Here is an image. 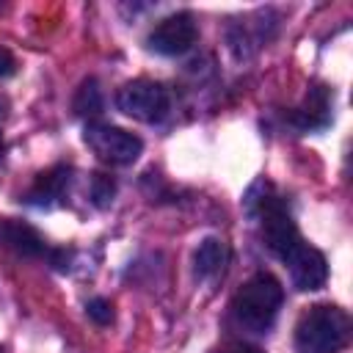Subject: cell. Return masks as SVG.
Wrapping results in <instances>:
<instances>
[{
	"label": "cell",
	"mask_w": 353,
	"mask_h": 353,
	"mask_svg": "<svg viewBox=\"0 0 353 353\" xmlns=\"http://www.w3.org/2000/svg\"><path fill=\"white\" fill-rule=\"evenodd\" d=\"M245 210H248V215H254L259 221L268 248L281 262H287V256L303 243V237H301L290 210L284 207V201L273 193V188L268 182H256L245 193Z\"/></svg>",
	"instance_id": "6da1fadb"
},
{
	"label": "cell",
	"mask_w": 353,
	"mask_h": 353,
	"mask_svg": "<svg viewBox=\"0 0 353 353\" xmlns=\"http://www.w3.org/2000/svg\"><path fill=\"white\" fill-rule=\"evenodd\" d=\"M83 141L108 165H130L143 152V141L138 135H132L116 124H102V121H88Z\"/></svg>",
	"instance_id": "277c9868"
},
{
	"label": "cell",
	"mask_w": 353,
	"mask_h": 353,
	"mask_svg": "<svg viewBox=\"0 0 353 353\" xmlns=\"http://www.w3.org/2000/svg\"><path fill=\"white\" fill-rule=\"evenodd\" d=\"M69 182H72V171L66 165H55V168L39 174V179L28 190V201L36 207H52V204L63 201Z\"/></svg>",
	"instance_id": "30bf717a"
},
{
	"label": "cell",
	"mask_w": 353,
	"mask_h": 353,
	"mask_svg": "<svg viewBox=\"0 0 353 353\" xmlns=\"http://www.w3.org/2000/svg\"><path fill=\"white\" fill-rule=\"evenodd\" d=\"M3 152H6V141H3V135H0V160H3Z\"/></svg>",
	"instance_id": "ac0fdd59"
},
{
	"label": "cell",
	"mask_w": 353,
	"mask_h": 353,
	"mask_svg": "<svg viewBox=\"0 0 353 353\" xmlns=\"http://www.w3.org/2000/svg\"><path fill=\"white\" fill-rule=\"evenodd\" d=\"M85 314L97 323V325H110L113 323V303L108 298H91L85 303Z\"/></svg>",
	"instance_id": "5bb4252c"
},
{
	"label": "cell",
	"mask_w": 353,
	"mask_h": 353,
	"mask_svg": "<svg viewBox=\"0 0 353 353\" xmlns=\"http://www.w3.org/2000/svg\"><path fill=\"white\" fill-rule=\"evenodd\" d=\"M17 72V61H14V55L6 50V47H0V77H11Z\"/></svg>",
	"instance_id": "9a60e30c"
},
{
	"label": "cell",
	"mask_w": 353,
	"mask_h": 353,
	"mask_svg": "<svg viewBox=\"0 0 353 353\" xmlns=\"http://www.w3.org/2000/svg\"><path fill=\"white\" fill-rule=\"evenodd\" d=\"M47 254H50V259H52V265H55L58 270H66V268H69V259H72V254H69V251L58 248V251H47Z\"/></svg>",
	"instance_id": "2e32d148"
},
{
	"label": "cell",
	"mask_w": 353,
	"mask_h": 353,
	"mask_svg": "<svg viewBox=\"0 0 353 353\" xmlns=\"http://www.w3.org/2000/svg\"><path fill=\"white\" fill-rule=\"evenodd\" d=\"M331 108H334V91L328 85H312L303 105L292 113V124L303 132H312V130H323L328 127L331 121Z\"/></svg>",
	"instance_id": "ba28073f"
},
{
	"label": "cell",
	"mask_w": 353,
	"mask_h": 353,
	"mask_svg": "<svg viewBox=\"0 0 353 353\" xmlns=\"http://www.w3.org/2000/svg\"><path fill=\"white\" fill-rule=\"evenodd\" d=\"M229 262V245L221 237H204L193 254V273L199 279H215Z\"/></svg>",
	"instance_id": "8fae6325"
},
{
	"label": "cell",
	"mask_w": 353,
	"mask_h": 353,
	"mask_svg": "<svg viewBox=\"0 0 353 353\" xmlns=\"http://www.w3.org/2000/svg\"><path fill=\"white\" fill-rule=\"evenodd\" d=\"M0 243L11 251L22 254V256H44L50 251L44 237L30 223H22V221H14V218L0 221Z\"/></svg>",
	"instance_id": "9c48e42d"
},
{
	"label": "cell",
	"mask_w": 353,
	"mask_h": 353,
	"mask_svg": "<svg viewBox=\"0 0 353 353\" xmlns=\"http://www.w3.org/2000/svg\"><path fill=\"white\" fill-rule=\"evenodd\" d=\"M350 336V317L334 303L309 306L295 325L298 353H336Z\"/></svg>",
	"instance_id": "3957f363"
},
{
	"label": "cell",
	"mask_w": 353,
	"mask_h": 353,
	"mask_svg": "<svg viewBox=\"0 0 353 353\" xmlns=\"http://www.w3.org/2000/svg\"><path fill=\"white\" fill-rule=\"evenodd\" d=\"M74 113L77 116H85V119H94L102 113V91H99V83L94 77H85L74 94Z\"/></svg>",
	"instance_id": "7c38bea8"
},
{
	"label": "cell",
	"mask_w": 353,
	"mask_h": 353,
	"mask_svg": "<svg viewBox=\"0 0 353 353\" xmlns=\"http://www.w3.org/2000/svg\"><path fill=\"white\" fill-rule=\"evenodd\" d=\"M116 105L130 119L154 124L168 113V94H165V88L160 83L141 77V80H130V83H124L119 88Z\"/></svg>",
	"instance_id": "5b68a950"
},
{
	"label": "cell",
	"mask_w": 353,
	"mask_h": 353,
	"mask_svg": "<svg viewBox=\"0 0 353 353\" xmlns=\"http://www.w3.org/2000/svg\"><path fill=\"white\" fill-rule=\"evenodd\" d=\"M287 265H290V279H292V287L301 290V292H312V290H320L325 281H328V262L323 256V251L301 243L290 256H287Z\"/></svg>",
	"instance_id": "52a82bcc"
},
{
	"label": "cell",
	"mask_w": 353,
	"mask_h": 353,
	"mask_svg": "<svg viewBox=\"0 0 353 353\" xmlns=\"http://www.w3.org/2000/svg\"><path fill=\"white\" fill-rule=\"evenodd\" d=\"M0 353H3V350H0Z\"/></svg>",
	"instance_id": "ffe728a7"
},
{
	"label": "cell",
	"mask_w": 353,
	"mask_h": 353,
	"mask_svg": "<svg viewBox=\"0 0 353 353\" xmlns=\"http://www.w3.org/2000/svg\"><path fill=\"white\" fill-rule=\"evenodd\" d=\"M218 353H265V350H259V347H254V345H243V342H234V345H226V347H221Z\"/></svg>",
	"instance_id": "e0dca14e"
},
{
	"label": "cell",
	"mask_w": 353,
	"mask_h": 353,
	"mask_svg": "<svg viewBox=\"0 0 353 353\" xmlns=\"http://www.w3.org/2000/svg\"><path fill=\"white\" fill-rule=\"evenodd\" d=\"M284 301V287L276 276L270 273H254L234 295L232 301V317L237 320V325L254 331V334H265Z\"/></svg>",
	"instance_id": "7a4b0ae2"
},
{
	"label": "cell",
	"mask_w": 353,
	"mask_h": 353,
	"mask_svg": "<svg viewBox=\"0 0 353 353\" xmlns=\"http://www.w3.org/2000/svg\"><path fill=\"white\" fill-rule=\"evenodd\" d=\"M196 36H199V28H196L193 14L176 11L152 28L146 44H149V50H154L160 55H182L196 44Z\"/></svg>",
	"instance_id": "8992f818"
},
{
	"label": "cell",
	"mask_w": 353,
	"mask_h": 353,
	"mask_svg": "<svg viewBox=\"0 0 353 353\" xmlns=\"http://www.w3.org/2000/svg\"><path fill=\"white\" fill-rule=\"evenodd\" d=\"M113 196H116V182H113V176H108V174H94L91 176V201L99 207V210H105V207H110V201H113Z\"/></svg>",
	"instance_id": "4fadbf2b"
},
{
	"label": "cell",
	"mask_w": 353,
	"mask_h": 353,
	"mask_svg": "<svg viewBox=\"0 0 353 353\" xmlns=\"http://www.w3.org/2000/svg\"><path fill=\"white\" fill-rule=\"evenodd\" d=\"M3 108H6V102H3V99H0V116H3Z\"/></svg>",
	"instance_id": "d6986e66"
}]
</instances>
